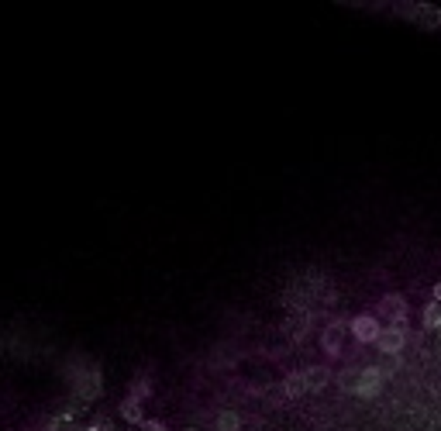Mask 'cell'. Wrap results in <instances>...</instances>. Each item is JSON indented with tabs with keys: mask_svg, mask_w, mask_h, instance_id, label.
<instances>
[{
	"mask_svg": "<svg viewBox=\"0 0 441 431\" xmlns=\"http://www.w3.org/2000/svg\"><path fill=\"white\" fill-rule=\"evenodd\" d=\"M355 383H359V366H345L341 373H338V387L345 393L355 390Z\"/></svg>",
	"mask_w": 441,
	"mask_h": 431,
	"instance_id": "12",
	"label": "cell"
},
{
	"mask_svg": "<svg viewBox=\"0 0 441 431\" xmlns=\"http://www.w3.org/2000/svg\"><path fill=\"white\" fill-rule=\"evenodd\" d=\"M283 393L293 400V397H304L307 393V383H304V369L300 373H290L286 380H283Z\"/></svg>",
	"mask_w": 441,
	"mask_h": 431,
	"instance_id": "10",
	"label": "cell"
},
{
	"mask_svg": "<svg viewBox=\"0 0 441 431\" xmlns=\"http://www.w3.org/2000/svg\"><path fill=\"white\" fill-rule=\"evenodd\" d=\"M407 338H410V335H407V328H383V331H379V338H376V349L393 359V355L403 352Z\"/></svg>",
	"mask_w": 441,
	"mask_h": 431,
	"instance_id": "5",
	"label": "cell"
},
{
	"mask_svg": "<svg viewBox=\"0 0 441 431\" xmlns=\"http://www.w3.org/2000/svg\"><path fill=\"white\" fill-rule=\"evenodd\" d=\"M431 297H435V300H438V304H441V283H435V290H431Z\"/></svg>",
	"mask_w": 441,
	"mask_h": 431,
	"instance_id": "15",
	"label": "cell"
},
{
	"mask_svg": "<svg viewBox=\"0 0 441 431\" xmlns=\"http://www.w3.org/2000/svg\"><path fill=\"white\" fill-rule=\"evenodd\" d=\"M376 311H379V317H386L390 324L386 328H407V297H400V293H386L379 304H376Z\"/></svg>",
	"mask_w": 441,
	"mask_h": 431,
	"instance_id": "2",
	"label": "cell"
},
{
	"mask_svg": "<svg viewBox=\"0 0 441 431\" xmlns=\"http://www.w3.org/2000/svg\"><path fill=\"white\" fill-rule=\"evenodd\" d=\"M341 335H345V321H331V324L324 328L321 349L331 355V359H338V355H341Z\"/></svg>",
	"mask_w": 441,
	"mask_h": 431,
	"instance_id": "6",
	"label": "cell"
},
{
	"mask_svg": "<svg viewBox=\"0 0 441 431\" xmlns=\"http://www.w3.org/2000/svg\"><path fill=\"white\" fill-rule=\"evenodd\" d=\"M438 331H441V328H438Z\"/></svg>",
	"mask_w": 441,
	"mask_h": 431,
	"instance_id": "16",
	"label": "cell"
},
{
	"mask_svg": "<svg viewBox=\"0 0 441 431\" xmlns=\"http://www.w3.org/2000/svg\"><path fill=\"white\" fill-rule=\"evenodd\" d=\"M69 383L80 400H97L104 393V373H100V366H76V369H69Z\"/></svg>",
	"mask_w": 441,
	"mask_h": 431,
	"instance_id": "1",
	"label": "cell"
},
{
	"mask_svg": "<svg viewBox=\"0 0 441 431\" xmlns=\"http://www.w3.org/2000/svg\"><path fill=\"white\" fill-rule=\"evenodd\" d=\"M214 431H241V418L235 411H221L214 421Z\"/></svg>",
	"mask_w": 441,
	"mask_h": 431,
	"instance_id": "11",
	"label": "cell"
},
{
	"mask_svg": "<svg viewBox=\"0 0 441 431\" xmlns=\"http://www.w3.org/2000/svg\"><path fill=\"white\" fill-rule=\"evenodd\" d=\"M348 331H352V338H355L359 345H376V338H379L383 324H379V317H376V314H359V317H352Z\"/></svg>",
	"mask_w": 441,
	"mask_h": 431,
	"instance_id": "3",
	"label": "cell"
},
{
	"mask_svg": "<svg viewBox=\"0 0 441 431\" xmlns=\"http://www.w3.org/2000/svg\"><path fill=\"white\" fill-rule=\"evenodd\" d=\"M128 397H135V400H142V404H145V400L152 397V380H149L145 373H142V376H135V380L128 383Z\"/></svg>",
	"mask_w": 441,
	"mask_h": 431,
	"instance_id": "9",
	"label": "cell"
},
{
	"mask_svg": "<svg viewBox=\"0 0 441 431\" xmlns=\"http://www.w3.org/2000/svg\"><path fill=\"white\" fill-rule=\"evenodd\" d=\"M424 328H428V331L441 328V304L438 300H431V304L424 307Z\"/></svg>",
	"mask_w": 441,
	"mask_h": 431,
	"instance_id": "13",
	"label": "cell"
},
{
	"mask_svg": "<svg viewBox=\"0 0 441 431\" xmlns=\"http://www.w3.org/2000/svg\"><path fill=\"white\" fill-rule=\"evenodd\" d=\"M142 431H165V425H162V421H149V418H145Z\"/></svg>",
	"mask_w": 441,
	"mask_h": 431,
	"instance_id": "14",
	"label": "cell"
},
{
	"mask_svg": "<svg viewBox=\"0 0 441 431\" xmlns=\"http://www.w3.org/2000/svg\"><path fill=\"white\" fill-rule=\"evenodd\" d=\"M383 373H379V366H362L359 369V383H355V397H362V400H372V397H379L383 393Z\"/></svg>",
	"mask_w": 441,
	"mask_h": 431,
	"instance_id": "4",
	"label": "cell"
},
{
	"mask_svg": "<svg viewBox=\"0 0 441 431\" xmlns=\"http://www.w3.org/2000/svg\"><path fill=\"white\" fill-rule=\"evenodd\" d=\"M304 383H307V393H321L331 383V369L327 366H307L304 369Z\"/></svg>",
	"mask_w": 441,
	"mask_h": 431,
	"instance_id": "7",
	"label": "cell"
},
{
	"mask_svg": "<svg viewBox=\"0 0 441 431\" xmlns=\"http://www.w3.org/2000/svg\"><path fill=\"white\" fill-rule=\"evenodd\" d=\"M121 421H128V425H145V404L142 400H135V397H124L118 407Z\"/></svg>",
	"mask_w": 441,
	"mask_h": 431,
	"instance_id": "8",
	"label": "cell"
}]
</instances>
